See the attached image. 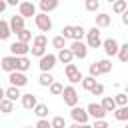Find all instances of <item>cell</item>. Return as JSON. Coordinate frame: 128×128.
I'll return each instance as SVG.
<instances>
[{
  "instance_id": "obj_1",
  "label": "cell",
  "mask_w": 128,
  "mask_h": 128,
  "mask_svg": "<svg viewBox=\"0 0 128 128\" xmlns=\"http://www.w3.org/2000/svg\"><path fill=\"white\" fill-rule=\"evenodd\" d=\"M64 40H72V42H82V38L86 36V28L84 26H64L62 28V34H60Z\"/></svg>"
},
{
  "instance_id": "obj_2",
  "label": "cell",
  "mask_w": 128,
  "mask_h": 128,
  "mask_svg": "<svg viewBox=\"0 0 128 128\" xmlns=\"http://www.w3.org/2000/svg\"><path fill=\"white\" fill-rule=\"evenodd\" d=\"M86 46L88 48H102V38H100V28L92 26L86 30Z\"/></svg>"
},
{
  "instance_id": "obj_3",
  "label": "cell",
  "mask_w": 128,
  "mask_h": 128,
  "mask_svg": "<svg viewBox=\"0 0 128 128\" xmlns=\"http://www.w3.org/2000/svg\"><path fill=\"white\" fill-rule=\"evenodd\" d=\"M62 98H64V104L70 106V108L78 106V100H80V96H78V92H76V88H74L72 84H70V86H64V90H62Z\"/></svg>"
},
{
  "instance_id": "obj_4",
  "label": "cell",
  "mask_w": 128,
  "mask_h": 128,
  "mask_svg": "<svg viewBox=\"0 0 128 128\" xmlns=\"http://www.w3.org/2000/svg\"><path fill=\"white\" fill-rule=\"evenodd\" d=\"M34 24H36V28L40 30V32H50L52 30V18L48 16V14H36L34 16Z\"/></svg>"
},
{
  "instance_id": "obj_5",
  "label": "cell",
  "mask_w": 128,
  "mask_h": 128,
  "mask_svg": "<svg viewBox=\"0 0 128 128\" xmlns=\"http://www.w3.org/2000/svg\"><path fill=\"white\" fill-rule=\"evenodd\" d=\"M64 72H66V78L72 82V84H78V82H82V72H80V68L76 66V64H66V68H64Z\"/></svg>"
},
{
  "instance_id": "obj_6",
  "label": "cell",
  "mask_w": 128,
  "mask_h": 128,
  "mask_svg": "<svg viewBox=\"0 0 128 128\" xmlns=\"http://www.w3.org/2000/svg\"><path fill=\"white\" fill-rule=\"evenodd\" d=\"M70 116H72V120H74V124H88V112H86V108H80V106H74V108H70Z\"/></svg>"
},
{
  "instance_id": "obj_7",
  "label": "cell",
  "mask_w": 128,
  "mask_h": 128,
  "mask_svg": "<svg viewBox=\"0 0 128 128\" xmlns=\"http://www.w3.org/2000/svg\"><path fill=\"white\" fill-rule=\"evenodd\" d=\"M18 16H22L24 20L36 16V4L34 2H20L18 4Z\"/></svg>"
},
{
  "instance_id": "obj_8",
  "label": "cell",
  "mask_w": 128,
  "mask_h": 128,
  "mask_svg": "<svg viewBox=\"0 0 128 128\" xmlns=\"http://www.w3.org/2000/svg\"><path fill=\"white\" fill-rule=\"evenodd\" d=\"M30 52V46L24 44V42H12L10 44V56H16V58H22V56H28Z\"/></svg>"
},
{
  "instance_id": "obj_9",
  "label": "cell",
  "mask_w": 128,
  "mask_h": 128,
  "mask_svg": "<svg viewBox=\"0 0 128 128\" xmlns=\"http://www.w3.org/2000/svg\"><path fill=\"white\" fill-rule=\"evenodd\" d=\"M86 112H88V118H94V120H104V116H106L104 108L98 102H90L86 106Z\"/></svg>"
},
{
  "instance_id": "obj_10",
  "label": "cell",
  "mask_w": 128,
  "mask_h": 128,
  "mask_svg": "<svg viewBox=\"0 0 128 128\" xmlns=\"http://www.w3.org/2000/svg\"><path fill=\"white\" fill-rule=\"evenodd\" d=\"M68 48H70V52H72V56H74V58L84 60V58L88 56V46H86L84 42H72Z\"/></svg>"
},
{
  "instance_id": "obj_11",
  "label": "cell",
  "mask_w": 128,
  "mask_h": 128,
  "mask_svg": "<svg viewBox=\"0 0 128 128\" xmlns=\"http://www.w3.org/2000/svg\"><path fill=\"white\" fill-rule=\"evenodd\" d=\"M0 68H2L4 72H8V74L16 72V70H18V58H16V56H4V58L0 60Z\"/></svg>"
},
{
  "instance_id": "obj_12",
  "label": "cell",
  "mask_w": 128,
  "mask_h": 128,
  "mask_svg": "<svg viewBox=\"0 0 128 128\" xmlns=\"http://www.w3.org/2000/svg\"><path fill=\"white\" fill-rule=\"evenodd\" d=\"M56 54H44L40 60H38V66H40V70L42 72H50L54 66H56Z\"/></svg>"
},
{
  "instance_id": "obj_13",
  "label": "cell",
  "mask_w": 128,
  "mask_h": 128,
  "mask_svg": "<svg viewBox=\"0 0 128 128\" xmlns=\"http://www.w3.org/2000/svg\"><path fill=\"white\" fill-rule=\"evenodd\" d=\"M102 48H104L106 56H116L120 50V44L116 42V38H106V40H102Z\"/></svg>"
},
{
  "instance_id": "obj_14",
  "label": "cell",
  "mask_w": 128,
  "mask_h": 128,
  "mask_svg": "<svg viewBox=\"0 0 128 128\" xmlns=\"http://www.w3.org/2000/svg\"><path fill=\"white\" fill-rule=\"evenodd\" d=\"M8 80H10V86H14V88H22V86L28 84V76L22 74V72H12L8 76Z\"/></svg>"
},
{
  "instance_id": "obj_15",
  "label": "cell",
  "mask_w": 128,
  "mask_h": 128,
  "mask_svg": "<svg viewBox=\"0 0 128 128\" xmlns=\"http://www.w3.org/2000/svg\"><path fill=\"white\" fill-rule=\"evenodd\" d=\"M8 24H10V32H12V34H18V32L24 30V18L18 16V14H14V16L8 20Z\"/></svg>"
},
{
  "instance_id": "obj_16",
  "label": "cell",
  "mask_w": 128,
  "mask_h": 128,
  "mask_svg": "<svg viewBox=\"0 0 128 128\" xmlns=\"http://www.w3.org/2000/svg\"><path fill=\"white\" fill-rule=\"evenodd\" d=\"M20 102H22V106H24L26 110H34V108H36V104H38V100H36V96H34V94H22Z\"/></svg>"
},
{
  "instance_id": "obj_17",
  "label": "cell",
  "mask_w": 128,
  "mask_h": 128,
  "mask_svg": "<svg viewBox=\"0 0 128 128\" xmlns=\"http://www.w3.org/2000/svg\"><path fill=\"white\" fill-rule=\"evenodd\" d=\"M110 24H112V16H110V14L100 12V14L96 16V28H108Z\"/></svg>"
},
{
  "instance_id": "obj_18",
  "label": "cell",
  "mask_w": 128,
  "mask_h": 128,
  "mask_svg": "<svg viewBox=\"0 0 128 128\" xmlns=\"http://www.w3.org/2000/svg\"><path fill=\"white\" fill-rule=\"evenodd\" d=\"M56 60H60L62 64H72L74 56H72L70 48H62V50H58V54H56Z\"/></svg>"
},
{
  "instance_id": "obj_19",
  "label": "cell",
  "mask_w": 128,
  "mask_h": 128,
  "mask_svg": "<svg viewBox=\"0 0 128 128\" xmlns=\"http://www.w3.org/2000/svg\"><path fill=\"white\" fill-rule=\"evenodd\" d=\"M56 8H58V0H40V10H42V14H48V12L56 10Z\"/></svg>"
},
{
  "instance_id": "obj_20",
  "label": "cell",
  "mask_w": 128,
  "mask_h": 128,
  "mask_svg": "<svg viewBox=\"0 0 128 128\" xmlns=\"http://www.w3.org/2000/svg\"><path fill=\"white\" fill-rule=\"evenodd\" d=\"M100 106L104 108V112H106V114L116 110V102H114V98H112V96H104V98H102V102H100Z\"/></svg>"
},
{
  "instance_id": "obj_21",
  "label": "cell",
  "mask_w": 128,
  "mask_h": 128,
  "mask_svg": "<svg viewBox=\"0 0 128 128\" xmlns=\"http://www.w3.org/2000/svg\"><path fill=\"white\" fill-rule=\"evenodd\" d=\"M96 66H98V72H100V74H108V72H112V62H110L108 58L98 60V62H96Z\"/></svg>"
},
{
  "instance_id": "obj_22",
  "label": "cell",
  "mask_w": 128,
  "mask_h": 128,
  "mask_svg": "<svg viewBox=\"0 0 128 128\" xmlns=\"http://www.w3.org/2000/svg\"><path fill=\"white\" fill-rule=\"evenodd\" d=\"M126 10H128V2H126V0H116V2L112 4V12H114V14H120V16H122Z\"/></svg>"
},
{
  "instance_id": "obj_23",
  "label": "cell",
  "mask_w": 128,
  "mask_h": 128,
  "mask_svg": "<svg viewBox=\"0 0 128 128\" xmlns=\"http://www.w3.org/2000/svg\"><path fill=\"white\" fill-rule=\"evenodd\" d=\"M30 66H32L30 58H28V56H22V58H18V70H16V72L26 74V70H30Z\"/></svg>"
},
{
  "instance_id": "obj_24",
  "label": "cell",
  "mask_w": 128,
  "mask_h": 128,
  "mask_svg": "<svg viewBox=\"0 0 128 128\" xmlns=\"http://www.w3.org/2000/svg\"><path fill=\"white\" fill-rule=\"evenodd\" d=\"M52 82H54V76H52L50 72H42V74L38 76V84H40V86H48V88H50Z\"/></svg>"
},
{
  "instance_id": "obj_25",
  "label": "cell",
  "mask_w": 128,
  "mask_h": 128,
  "mask_svg": "<svg viewBox=\"0 0 128 128\" xmlns=\"http://www.w3.org/2000/svg\"><path fill=\"white\" fill-rule=\"evenodd\" d=\"M6 98H8L10 102H16L18 98H22V94H20V88H14V86L6 88Z\"/></svg>"
},
{
  "instance_id": "obj_26",
  "label": "cell",
  "mask_w": 128,
  "mask_h": 128,
  "mask_svg": "<svg viewBox=\"0 0 128 128\" xmlns=\"http://www.w3.org/2000/svg\"><path fill=\"white\" fill-rule=\"evenodd\" d=\"M48 106L46 104H36V108H34V114L38 116V120H46V116H48Z\"/></svg>"
},
{
  "instance_id": "obj_27",
  "label": "cell",
  "mask_w": 128,
  "mask_h": 128,
  "mask_svg": "<svg viewBox=\"0 0 128 128\" xmlns=\"http://www.w3.org/2000/svg\"><path fill=\"white\" fill-rule=\"evenodd\" d=\"M114 118H116L118 122H126V120H128V106L116 108V110H114Z\"/></svg>"
},
{
  "instance_id": "obj_28",
  "label": "cell",
  "mask_w": 128,
  "mask_h": 128,
  "mask_svg": "<svg viewBox=\"0 0 128 128\" xmlns=\"http://www.w3.org/2000/svg\"><path fill=\"white\" fill-rule=\"evenodd\" d=\"M10 24L6 20H0V40H8L10 38Z\"/></svg>"
},
{
  "instance_id": "obj_29",
  "label": "cell",
  "mask_w": 128,
  "mask_h": 128,
  "mask_svg": "<svg viewBox=\"0 0 128 128\" xmlns=\"http://www.w3.org/2000/svg\"><path fill=\"white\" fill-rule=\"evenodd\" d=\"M46 44H48V38L44 34H38L32 38V46H36V48H46Z\"/></svg>"
},
{
  "instance_id": "obj_30",
  "label": "cell",
  "mask_w": 128,
  "mask_h": 128,
  "mask_svg": "<svg viewBox=\"0 0 128 128\" xmlns=\"http://www.w3.org/2000/svg\"><path fill=\"white\" fill-rule=\"evenodd\" d=\"M12 110H14V102H10L8 98H4L0 102V114H10Z\"/></svg>"
},
{
  "instance_id": "obj_31",
  "label": "cell",
  "mask_w": 128,
  "mask_h": 128,
  "mask_svg": "<svg viewBox=\"0 0 128 128\" xmlns=\"http://www.w3.org/2000/svg\"><path fill=\"white\" fill-rule=\"evenodd\" d=\"M16 38H18V42H24V44H28V42L32 40V32H30L28 28H24L22 32H18V34H16Z\"/></svg>"
},
{
  "instance_id": "obj_32",
  "label": "cell",
  "mask_w": 128,
  "mask_h": 128,
  "mask_svg": "<svg viewBox=\"0 0 128 128\" xmlns=\"http://www.w3.org/2000/svg\"><path fill=\"white\" fill-rule=\"evenodd\" d=\"M94 86H96V78H92V76H84V78H82V88H84L86 92H90Z\"/></svg>"
},
{
  "instance_id": "obj_33",
  "label": "cell",
  "mask_w": 128,
  "mask_h": 128,
  "mask_svg": "<svg viewBox=\"0 0 128 128\" xmlns=\"http://www.w3.org/2000/svg\"><path fill=\"white\" fill-rule=\"evenodd\" d=\"M116 56H118V60H120V62L128 64V42L120 46V50H118V54H116Z\"/></svg>"
},
{
  "instance_id": "obj_34",
  "label": "cell",
  "mask_w": 128,
  "mask_h": 128,
  "mask_svg": "<svg viewBox=\"0 0 128 128\" xmlns=\"http://www.w3.org/2000/svg\"><path fill=\"white\" fill-rule=\"evenodd\" d=\"M114 102H116V108L128 106V96H126L124 92H120V94H116V96H114Z\"/></svg>"
},
{
  "instance_id": "obj_35",
  "label": "cell",
  "mask_w": 128,
  "mask_h": 128,
  "mask_svg": "<svg viewBox=\"0 0 128 128\" xmlns=\"http://www.w3.org/2000/svg\"><path fill=\"white\" fill-rule=\"evenodd\" d=\"M62 90H64V84H60V82H52V86H50V94H54V96H62Z\"/></svg>"
},
{
  "instance_id": "obj_36",
  "label": "cell",
  "mask_w": 128,
  "mask_h": 128,
  "mask_svg": "<svg viewBox=\"0 0 128 128\" xmlns=\"http://www.w3.org/2000/svg\"><path fill=\"white\" fill-rule=\"evenodd\" d=\"M50 126H52V128H66V120H64L62 116H54V118L50 120Z\"/></svg>"
},
{
  "instance_id": "obj_37",
  "label": "cell",
  "mask_w": 128,
  "mask_h": 128,
  "mask_svg": "<svg viewBox=\"0 0 128 128\" xmlns=\"http://www.w3.org/2000/svg\"><path fill=\"white\" fill-rule=\"evenodd\" d=\"M84 8H86L88 12H96V10L100 8V2H98V0H86V2H84Z\"/></svg>"
},
{
  "instance_id": "obj_38",
  "label": "cell",
  "mask_w": 128,
  "mask_h": 128,
  "mask_svg": "<svg viewBox=\"0 0 128 128\" xmlns=\"http://www.w3.org/2000/svg\"><path fill=\"white\" fill-rule=\"evenodd\" d=\"M52 46L58 48V50H62V48H66V40H64L62 36H54V38H52Z\"/></svg>"
},
{
  "instance_id": "obj_39",
  "label": "cell",
  "mask_w": 128,
  "mask_h": 128,
  "mask_svg": "<svg viewBox=\"0 0 128 128\" xmlns=\"http://www.w3.org/2000/svg\"><path fill=\"white\" fill-rule=\"evenodd\" d=\"M90 94H92V96H102V94H104V84L96 82V86L90 90Z\"/></svg>"
},
{
  "instance_id": "obj_40",
  "label": "cell",
  "mask_w": 128,
  "mask_h": 128,
  "mask_svg": "<svg viewBox=\"0 0 128 128\" xmlns=\"http://www.w3.org/2000/svg\"><path fill=\"white\" fill-rule=\"evenodd\" d=\"M30 50H32V56H36V58H42V56L46 54V48H36V46H32Z\"/></svg>"
},
{
  "instance_id": "obj_41",
  "label": "cell",
  "mask_w": 128,
  "mask_h": 128,
  "mask_svg": "<svg viewBox=\"0 0 128 128\" xmlns=\"http://www.w3.org/2000/svg\"><path fill=\"white\" fill-rule=\"evenodd\" d=\"M88 76H92V78H96V76H100V72H98V66H96V62H92L90 64V68H88Z\"/></svg>"
},
{
  "instance_id": "obj_42",
  "label": "cell",
  "mask_w": 128,
  "mask_h": 128,
  "mask_svg": "<svg viewBox=\"0 0 128 128\" xmlns=\"http://www.w3.org/2000/svg\"><path fill=\"white\" fill-rule=\"evenodd\" d=\"M92 128H110V124H108L106 120H94Z\"/></svg>"
},
{
  "instance_id": "obj_43",
  "label": "cell",
  "mask_w": 128,
  "mask_h": 128,
  "mask_svg": "<svg viewBox=\"0 0 128 128\" xmlns=\"http://www.w3.org/2000/svg\"><path fill=\"white\" fill-rule=\"evenodd\" d=\"M34 128H52V126H50V122H48V120H38Z\"/></svg>"
},
{
  "instance_id": "obj_44",
  "label": "cell",
  "mask_w": 128,
  "mask_h": 128,
  "mask_svg": "<svg viewBox=\"0 0 128 128\" xmlns=\"http://www.w3.org/2000/svg\"><path fill=\"white\" fill-rule=\"evenodd\" d=\"M122 24H124V26H128V10L122 14Z\"/></svg>"
},
{
  "instance_id": "obj_45",
  "label": "cell",
  "mask_w": 128,
  "mask_h": 128,
  "mask_svg": "<svg viewBox=\"0 0 128 128\" xmlns=\"http://www.w3.org/2000/svg\"><path fill=\"white\" fill-rule=\"evenodd\" d=\"M18 4H20L18 0H8V2H6V6H18Z\"/></svg>"
},
{
  "instance_id": "obj_46",
  "label": "cell",
  "mask_w": 128,
  "mask_h": 128,
  "mask_svg": "<svg viewBox=\"0 0 128 128\" xmlns=\"http://www.w3.org/2000/svg\"><path fill=\"white\" fill-rule=\"evenodd\" d=\"M4 98H6V90H4V88H2V86H0V102H2V100H4Z\"/></svg>"
},
{
  "instance_id": "obj_47",
  "label": "cell",
  "mask_w": 128,
  "mask_h": 128,
  "mask_svg": "<svg viewBox=\"0 0 128 128\" xmlns=\"http://www.w3.org/2000/svg\"><path fill=\"white\" fill-rule=\"evenodd\" d=\"M6 8H8V6H6V2H4V0H0V14H2Z\"/></svg>"
},
{
  "instance_id": "obj_48",
  "label": "cell",
  "mask_w": 128,
  "mask_h": 128,
  "mask_svg": "<svg viewBox=\"0 0 128 128\" xmlns=\"http://www.w3.org/2000/svg\"><path fill=\"white\" fill-rule=\"evenodd\" d=\"M66 128H80V124H70V126H66Z\"/></svg>"
},
{
  "instance_id": "obj_49",
  "label": "cell",
  "mask_w": 128,
  "mask_h": 128,
  "mask_svg": "<svg viewBox=\"0 0 128 128\" xmlns=\"http://www.w3.org/2000/svg\"><path fill=\"white\" fill-rule=\"evenodd\" d=\"M80 128H92V126H90V124H82Z\"/></svg>"
},
{
  "instance_id": "obj_50",
  "label": "cell",
  "mask_w": 128,
  "mask_h": 128,
  "mask_svg": "<svg viewBox=\"0 0 128 128\" xmlns=\"http://www.w3.org/2000/svg\"><path fill=\"white\" fill-rule=\"evenodd\" d=\"M124 94H126V96H128V84H126V88H124Z\"/></svg>"
},
{
  "instance_id": "obj_51",
  "label": "cell",
  "mask_w": 128,
  "mask_h": 128,
  "mask_svg": "<svg viewBox=\"0 0 128 128\" xmlns=\"http://www.w3.org/2000/svg\"><path fill=\"white\" fill-rule=\"evenodd\" d=\"M24 128H32V126H24Z\"/></svg>"
},
{
  "instance_id": "obj_52",
  "label": "cell",
  "mask_w": 128,
  "mask_h": 128,
  "mask_svg": "<svg viewBox=\"0 0 128 128\" xmlns=\"http://www.w3.org/2000/svg\"><path fill=\"white\" fill-rule=\"evenodd\" d=\"M124 128H128V124H126V126H124Z\"/></svg>"
}]
</instances>
